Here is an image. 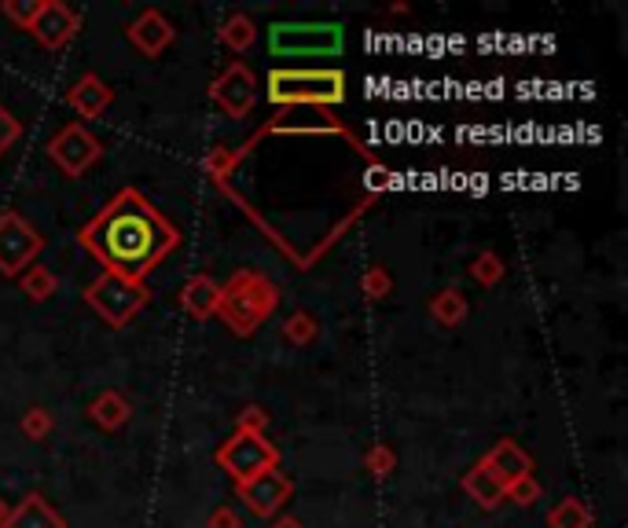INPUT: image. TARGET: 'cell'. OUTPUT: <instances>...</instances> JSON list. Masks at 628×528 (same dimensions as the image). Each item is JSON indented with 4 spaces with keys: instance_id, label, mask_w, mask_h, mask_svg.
I'll return each mask as SVG.
<instances>
[{
    "instance_id": "1",
    "label": "cell",
    "mask_w": 628,
    "mask_h": 528,
    "mask_svg": "<svg viewBox=\"0 0 628 528\" xmlns=\"http://www.w3.org/2000/svg\"><path fill=\"white\" fill-rule=\"evenodd\" d=\"M78 242L103 264V272L144 283L181 246V231L148 203V195H140L136 187H122L78 231Z\"/></svg>"
},
{
    "instance_id": "2",
    "label": "cell",
    "mask_w": 628,
    "mask_h": 528,
    "mask_svg": "<svg viewBox=\"0 0 628 528\" xmlns=\"http://www.w3.org/2000/svg\"><path fill=\"white\" fill-rule=\"evenodd\" d=\"M265 96L272 107H317L331 111L345 103V73L334 67H272L265 78Z\"/></svg>"
},
{
    "instance_id": "3",
    "label": "cell",
    "mask_w": 628,
    "mask_h": 528,
    "mask_svg": "<svg viewBox=\"0 0 628 528\" xmlns=\"http://www.w3.org/2000/svg\"><path fill=\"white\" fill-rule=\"evenodd\" d=\"M279 309V287L265 272L239 268L232 279L221 283V301H217V315L228 323V331L239 337H250L272 312Z\"/></svg>"
},
{
    "instance_id": "4",
    "label": "cell",
    "mask_w": 628,
    "mask_h": 528,
    "mask_svg": "<svg viewBox=\"0 0 628 528\" xmlns=\"http://www.w3.org/2000/svg\"><path fill=\"white\" fill-rule=\"evenodd\" d=\"M272 133H279V136H342V140H350L353 144V151L357 154H364V162H379L368 147H364L357 136H353L345 125L334 118L331 111H317V107H290V111H279L276 118L272 122H265L261 129L250 136V140L243 144V147H232V154H236V165L243 162V154L247 151H254V144L258 140H265V136H272Z\"/></svg>"
},
{
    "instance_id": "5",
    "label": "cell",
    "mask_w": 628,
    "mask_h": 528,
    "mask_svg": "<svg viewBox=\"0 0 628 528\" xmlns=\"http://www.w3.org/2000/svg\"><path fill=\"white\" fill-rule=\"evenodd\" d=\"M345 48L342 23H272L269 56L272 59H334Z\"/></svg>"
},
{
    "instance_id": "6",
    "label": "cell",
    "mask_w": 628,
    "mask_h": 528,
    "mask_svg": "<svg viewBox=\"0 0 628 528\" xmlns=\"http://www.w3.org/2000/svg\"><path fill=\"white\" fill-rule=\"evenodd\" d=\"M148 298H151V294H148L144 283L114 276V272H100V276L85 287V305L100 315L103 323L114 326V331L129 323L133 315L148 305Z\"/></svg>"
},
{
    "instance_id": "7",
    "label": "cell",
    "mask_w": 628,
    "mask_h": 528,
    "mask_svg": "<svg viewBox=\"0 0 628 528\" xmlns=\"http://www.w3.org/2000/svg\"><path fill=\"white\" fill-rule=\"evenodd\" d=\"M217 467H221L236 484H243L265 470H279V448L272 445L265 433L236 429L232 437L217 448Z\"/></svg>"
},
{
    "instance_id": "8",
    "label": "cell",
    "mask_w": 628,
    "mask_h": 528,
    "mask_svg": "<svg viewBox=\"0 0 628 528\" xmlns=\"http://www.w3.org/2000/svg\"><path fill=\"white\" fill-rule=\"evenodd\" d=\"M41 250H45V236L19 209H4L0 214V276L19 279L30 264H37Z\"/></svg>"
},
{
    "instance_id": "9",
    "label": "cell",
    "mask_w": 628,
    "mask_h": 528,
    "mask_svg": "<svg viewBox=\"0 0 628 528\" xmlns=\"http://www.w3.org/2000/svg\"><path fill=\"white\" fill-rule=\"evenodd\" d=\"M261 84L258 73L247 67V62H228V67L217 73L214 84H209V100L217 103V111L232 122H243L247 114H254L258 100H261Z\"/></svg>"
},
{
    "instance_id": "10",
    "label": "cell",
    "mask_w": 628,
    "mask_h": 528,
    "mask_svg": "<svg viewBox=\"0 0 628 528\" xmlns=\"http://www.w3.org/2000/svg\"><path fill=\"white\" fill-rule=\"evenodd\" d=\"M45 151L67 176H85L103 158V144L89 133V125L70 122L45 144Z\"/></svg>"
},
{
    "instance_id": "11",
    "label": "cell",
    "mask_w": 628,
    "mask_h": 528,
    "mask_svg": "<svg viewBox=\"0 0 628 528\" xmlns=\"http://www.w3.org/2000/svg\"><path fill=\"white\" fill-rule=\"evenodd\" d=\"M81 30V15L75 12L70 4H62V0H41L34 23H30L26 34L37 41L41 48L48 51H62L70 45V41L78 37Z\"/></svg>"
},
{
    "instance_id": "12",
    "label": "cell",
    "mask_w": 628,
    "mask_h": 528,
    "mask_svg": "<svg viewBox=\"0 0 628 528\" xmlns=\"http://www.w3.org/2000/svg\"><path fill=\"white\" fill-rule=\"evenodd\" d=\"M236 495L247 503L250 514L276 517L287 506L290 495H295V481H290L284 470H265V473H258V478L236 484Z\"/></svg>"
},
{
    "instance_id": "13",
    "label": "cell",
    "mask_w": 628,
    "mask_h": 528,
    "mask_svg": "<svg viewBox=\"0 0 628 528\" xmlns=\"http://www.w3.org/2000/svg\"><path fill=\"white\" fill-rule=\"evenodd\" d=\"M125 37H129V45L140 51L144 59H159L162 51L173 45L176 30L159 8H144V12L129 23V30H125Z\"/></svg>"
},
{
    "instance_id": "14",
    "label": "cell",
    "mask_w": 628,
    "mask_h": 528,
    "mask_svg": "<svg viewBox=\"0 0 628 528\" xmlns=\"http://www.w3.org/2000/svg\"><path fill=\"white\" fill-rule=\"evenodd\" d=\"M62 100H67V107L78 114L81 125H85V122L103 118V114L111 111L114 89L100 78V73H81V78L67 89V96H62Z\"/></svg>"
},
{
    "instance_id": "15",
    "label": "cell",
    "mask_w": 628,
    "mask_h": 528,
    "mask_svg": "<svg viewBox=\"0 0 628 528\" xmlns=\"http://www.w3.org/2000/svg\"><path fill=\"white\" fill-rule=\"evenodd\" d=\"M481 467H486L500 484H504V492L515 481L533 478V459H529V451L518 445V440H496V445L489 448V456L481 459Z\"/></svg>"
},
{
    "instance_id": "16",
    "label": "cell",
    "mask_w": 628,
    "mask_h": 528,
    "mask_svg": "<svg viewBox=\"0 0 628 528\" xmlns=\"http://www.w3.org/2000/svg\"><path fill=\"white\" fill-rule=\"evenodd\" d=\"M0 528H67V521L45 495L30 492L26 500H19V506H12V514Z\"/></svg>"
},
{
    "instance_id": "17",
    "label": "cell",
    "mask_w": 628,
    "mask_h": 528,
    "mask_svg": "<svg viewBox=\"0 0 628 528\" xmlns=\"http://www.w3.org/2000/svg\"><path fill=\"white\" fill-rule=\"evenodd\" d=\"M217 301H221V283L214 276H192L181 287V309L192 315V320L217 315Z\"/></svg>"
},
{
    "instance_id": "18",
    "label": "cell",
    "mask_w": 628,
    "mask_h": 528,
    "mask_svg": "<svg viewBox=\"0 0 628 528\" xmlns=\"http://www.w3.org/2000/svg\"><path fill=\"white\" fill-rule=\"evenodd\" d=\"M89 418H92V426L114 433V429H122L125 422L133 418V404L118 393V389H107V393H100L89 404Z\"/></svg>"
},
{
    "instance_id": "19",
    "label": "cell",
    "mask_w": 628,
    "mask_h": 528,
    "mask_svg": "<svg viewBox=\"0 0 628 528\" xmlns=\"http://www.w3.org/2000/svg\"><path fill=\"white\" fill-rule=\"evenodd\" d=\"M464 492L481 506V510H496V506L504 503V484H500L493 473L481 467V462L464 473Z\"/></svg>"
},
{
    "instance_id": "20",
    "label": "cell",
    "mask_w": 628,
    "mask_h": 528,
    "mask_svg": "<svg viewBox=\"0 0 628 528\" xmlns=\"http://www.w3.org/2000/svg\"><path fill=\"white\" fill-rule=\"evenodd\" d=\"M217 37H221V45L228 51H236V56H239V51H247L258 41V26L247 12H232L221 23V30H217Z\"/></svg>"
},
{
    "instance_id": "21",
    "label": "cell",
    "mask_w": 628,
    "mask_h": 528,
    "mask_svg": "<svg viewBox=\"0 0 628 528\" xmlns=\"http://www.w3.org/2000/svg\"><path fill=\"white\" fill-rule=\"evenodd\" d=\"M431 315L442 326H459L470 315V305L464 298V290H456V287H448V290H437L434 298H431Z\"/></svg>"
},
{
    "instance_id": "22",
    "label": "cell",
    "mask_w": 628,
    "mask_h": 528,
    "mask_svg": "<svg viewBox=\"0 0 628 528\" xmlns=\"http://www.w3.org/2000/svg\"><path fill=\"white\" fill-rule=\"evenodd\" d=\"M548 528H592V506L578 495H567V500L551 506Z\"/></svg>"
},
{
    "instance_id": "23",
    "label": "cell",
    "mask_w": 628,
    "mask_h": 528,
    "mask_svg": "<svg viewBox=\"0 0 628 528\" xmlns=\"http://www.w3.org/2000/svg\"><path fill=\"white\" fill-rule=\"evenodd\" d=\"M19 290H23L30 301H48V298H56L59 279L48 264H30L23 276H19Z\"/></svg>"
},
{
    "instance_id": "24",
    "label": "cell",
    "mask_w": 628,
    "mask_h": 528,
    "mask_svg": "<svg viewBox=\"0 0 628 528\" xmlns=\"http://www.w3.org/2000/svg\"><path fill=\"white\" fill-rule=\"evenodd\" d=\"M317 334H320L317 315H309V312H290L287 320H284V337H287L290 345L306 348V345L317 342Z\"/></svg>"
},
{
    "instance_id": "25",
    "label": "cell",
    "mask_w": 628,
    "mask_h": 528,
    "mask_svg": "<svg viewBox=\"0 0 628 528\" xmlns=\"http://www.w3.org/2000/svg\"><path fill=\"white\" fill-rule=\"evenodd\" d=\"M504 272H507V264L500 261L493 250L478 253V257L470 261V279L481 283V287H496V283L504 279Z\"/></svg>"
},
{
    "instance_id": "26",
    "label": "cell",
    "mask_w": 628,
    "mask_h": 528,
    "mask_svg": "<svg viewBox=\"0 0 628 528\" xmlns=\"http://www.w3.org/2000/svg\"><path fill=\"white\" fill-rule=\"evenodd\" d=\"M361 294H364V298H372V301L390 298V294H393V276H390V268H382V264H372V268L361 276Z\"/></svg>"
},
{
    "instance_id": "27",
    "label": "cell",
    "mask_w": 628,
    "mask_h": 528,
    "mask_svg": "<svg viewBox=\"0 0 628 528\" xmlns=\"http://www.w3.org/2000/svg\"><path fill=\"white\" fill-rule=\"evenodd\" d=\"M19 429H23L26 440H48V433L56 429V418H52L48 408H26L23 422H19Z\"/></svg>"
},
{
    "instance_id": "28",
    "label": "cell",
    "mask_w": 628,
    "mask_h": 528,
    "mask_svg": "<svg viewBox=\"0 0 628 528\" xmlns=\"http://www.w3.org/2000/svg\"><path fill=\"white\" fill-rule=\"evenodd\" d=\"M364 467L372 470V478L386 481V478H390V473L397 470V451L379 440V445H372L368 451H364Z\"/></svg>"
},
{
    "instance_id": "29",
    "label": "cell",
    "mask_w": 628,
    "mask_h": 528,
    "mask_svg": "<svg viewBox=\"0 0 628 528\" xmlns=\"http://www.w3.org/2000/svg\"><path fill=\"white\" fill-rule=\"evenodd\" d=\"M37 8H41V0H4V4H0V15L12 19L19 30H30V23H34V15H37Z\"/></svg>"
},
{
    "instance_id": "30",
    "label": "cell",
    "mask_w": 628,
    "mask_h": 528,
    "mask_svg": "<svg viewBox=\"0 0 628 528\" xmlns=\"http://www.w3.org/2000/svg\"><path fill=\"white\" fill-rule=\"evenodd\" d=\"M19 140H23V122H19L15 114L8 111L4 103H0V158L12 151Z\"/></svg>"
},
{
    "instance_id": "31",
    "label": "cell",
    "mask_w": 628,
    "mask_h": 528,
    "mask_svg": "<svg viewBox=\"0 0 628 528\" xmlns=\"http://www.w3.org/2000/svg\"><path fill=\"white\" fill-rule=\"evenodd\" d=\"M544 495V489H540V481L537 478H522V481H515L511 489L504 492V500H511V503H518V506H533Z\"/></svg>"
},
{
    "instance_id": "32",
    "label": "cell",
    "mask_w": 628,
    "mask_h": 528,
    "mask_svg": "<svg viewBox=\"0 0 628 528\" xmlns=\"http://www.w3.org/2000/svg\"><path fill=\"white\" fill-rule=\"evenodd\" d=\"M265 426H269V415H265V408H258V404H247L236 415V429H243V433H265Z\"/></svg>"
},
{
    "instance_id": "33",
    "label": "cell",
    "mask_w": 628,
    "mask_h": 528,
    "mask_svg": "<svg viewBox=\"0 0 628 528\" xmlns=\"http://www.w3.org/2000/svg\"><path fill=\"white\" fill-rule=\"evenodd\" d=\"M393 184V173H390V169H386L382 162H372L368 165V192L372 195H379V192H386V187H390Z\"/></svg>"
},
{
    "instance_id": "34",
    "label": "cell",
    "mask_w": 628,
    "mask_h": 528,
    "mask_svg": "<svg viewBox=\"0 0 628 528\" xmlns=\"http://www.w3.org/2000/svg\"><path fill=\"white\" fill-rule=\"evenodd\" d=\"M206 528H243V521H239V514L232 510V506H217V510L209 514Z\"/></svg>"
},
{
    "instance_id": "35",
    "label": "cell",
    "mask_w": 628,
    "mask_h": 528,
    "mask_svg": "<svg viewBox=\"0 0 628 528\" xmlns=\"http://www.w3.org/2000/svg\"><path fill=\"white\" fill-rule=\"evenodd\" d=\"M272 528H301V521H298V517L284 514V517H276V521H272Z\"/></svg>"
},
{
    "instance_id": "36",
    "label": "cell",
    "mask_w": 628,
    "mask_h": 528,
    "mask_svg": "<svg viewBox=\"0 0 628 528\" xmlns=\"http://www.w3.org/2000/svg\"><path fill=\"white\" fill-rule=\"evenodd\" d=\"M8 514H12V506H8L4 500H0V525H4V521H8Z\"/></svg>"
}]
</instances>
